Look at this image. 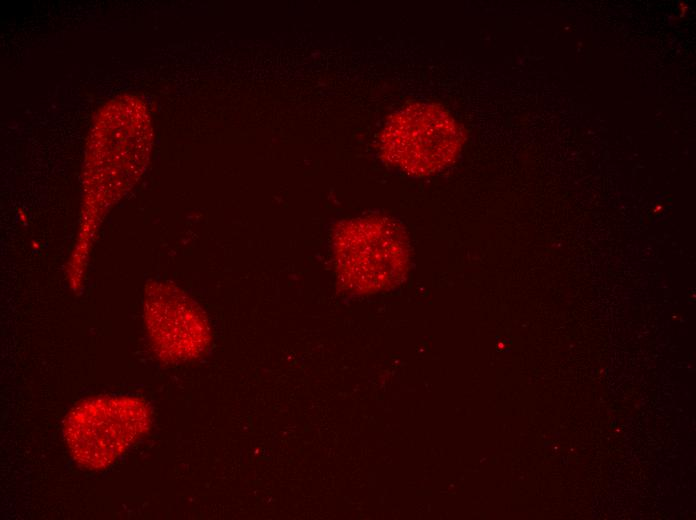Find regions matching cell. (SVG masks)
Returning <instances> with one entry per match:
<instances>
[{
    "label": "cell",
    "instance_id": "1",
    "mask_svg": "<svg viewBox=\"0 0 696 520\" xmlns=\"http://www.w3.org/2000/svg\"><path fill=\"white\" fill-rule=\"evenodd\" d=\"M150 424L151 413L143 400L102 396L75 405L65 417L63 434L73 459L98 470L114 462Z\"/></svg>",
    "mask_w": 696,
    "mask_h": 520
},
{
    "label": "cell",
    "instance_id": "2",
    "mask_svg": "<svg viewBox=\"0 0 696 520\" xmlns=\"http://www.w3.org/2000/svg\"><path fill=\"white\" fill-rule=\"evenodd\" d=\"M462 143L463 133L447 111L438 105L415 103L388 120L381 151L400 170L424 176L452 162Z\"/></svg>",
    "mask_w": 696,
    "mask_h": 520
},
{
    "label": "cell",
    "instance_id": "3",
    "mask_svg": "<svg viewBox=\"0 0 696 520\" xmlns=\"http://www.w3.org/2000/svg\"><path fill=\"white\" fill-rule=\"evenodd\" d=\"M337 261L346 282L360 290L392 286L404 276L408 246L397 225L368 218L343 228L336 244Z\"/></svg>",
    "mask_w": 696,
    "mask_h": 520
},
{
    "label": "cell",
    "instance_id": "4",
    "mask_svg": "<svg viewBox=\"0 0 696 520\" xmlns=\"http://www.w3.org/2000/svg\"><path fill=\"white\" fill-rule=\"evenodd\" d=\"M146 317L153 341L166 357H190L206 345L208 331L203 317L177 295L166 293L149 299Z\"/></svg>",
    "mask_w": 696,
    "mask_h": 520
}]
</instances>
